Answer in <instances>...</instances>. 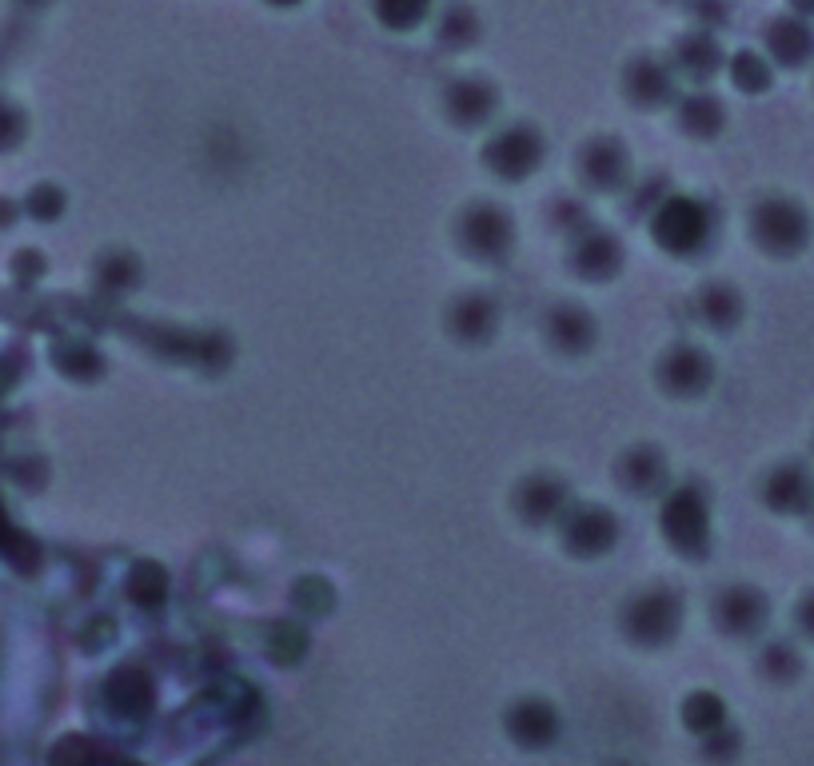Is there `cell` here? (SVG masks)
I'll use <instances>...</instances> for the list:
<instances>
[{
	"mask_svg": "<svg viewBox=\"0 0 814 766\" xmlns=\"http://www.w3.org/2000/svg\"><path fill=\"white\" fill-rule=\"evenodd\" d=\"M659 236H663L667 244H675V248L695 244V240L703 236V216H699V208H691V204H671V208L663 212V220H659Z\"/></svg>",
	"mask_w": 814,
	"mask_h": 766,
	"instance_id": "6da1fadb",
	"label": "cell"
},
{
	"mask_svg": "<svg viewBox=\"0 0 814 766\" xmlns=\"http://www.w3.org/2000/svg\"><path fill=\"white\" fill-rule=\"evenodd\" d=\"M759 220H763V224H759L763 236H767L771 244H779V248H791V244L803 240V220H799V212L787 208V204H771V208H763Z\"/></svg>",
	"mask_w": 814,
	"mask_h": 766,
	"instance_id": "7a4b0ae2",
	"label": "cell"
},
{
	"mask_svg": "<svg viewBox=\"0 0 814 766\" xmlns=\"http://www.w3.org/2000/svg\"><path fill=\"white\" fill-rule=\"evenodd\" d=\"M380 12L388 24H411L423 12V0H380Z\"/></svg>",
	"mask_w": 814,
	"mask_h": 766,
	"instance_id": "3957f363",
	"label": "cell"
},
{
	"mask_svg": "<svg viewBox=\"0 0 814 766\" xmlns=\"http://www.w3.org/2000/svg\"><path fill=\"white\" fill-rule=\"evenodd\" d=\"M775 44H779V52H783V56H803V52L811 48L807 32H803V28H791V24L775 32Z\"/></svg>",
	"mask_w": 814,
	"mask_h": 766,
	"instance_id": "277c9868",
	"label": "cell"
},
{
	"mask_svg": "<svg viewBox=\"0 0 814 766\" xmlns=\"http://www.w3.org/2000/svg\"><path fill=\"white\" fill-rule=\"evenodd\" d=\"M739 80H747V84H763V68H755V60L747 56V60H739Z\"/></svg>",
	"mask_w": 814,
	"mask_h": 766,
	"instance_id": "5b68a950",
	"label": "cell"
},
{
	"mask_svg": "<svg viewBox=\"0 0 814 766\" xmlns=\"http://www.w3.org/2000/svg\"><path fill=\"white\" fill-rule=\"evenodd\" d=\"M803 619H807V623H811V631H814V603H811V607H807V615H803Z\"/></svg>",
	"mask_w": 814,
	"mask_h": 766,
	"instance_id": "8992f818",
	"label": "cell"
}]
</instances>
